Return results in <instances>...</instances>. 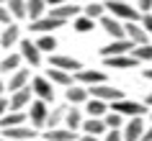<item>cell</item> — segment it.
I'll return each mask as SVG.
<instances>
[{"mask_svg": "<svg viewBox=\"0 0 152 141\" xmlns=\"http://www.w3.org/2000/svg\"><path fill=\"white\" fill-rule=\"evenodd\" d=\"M106 10H108L113 18L124 21V23H132V21H142V10L134 8L129 0H106Z\"/></svg>", "mask_w": 152, "mask_h": 141, "instance_id": "1", "label": "cell"}, {"mask_svg": "<svg viewBox=\"0 0 152 141\" xmlns=\"http://www.w3.org/2000/svg\"><path fill=\"white\" fill-rule=\"evenodd\" d=\"M18 51H21V56H23V64H26V67H31V69H39L41 62H44L41 49L36 46V41H31V39H21Z\"/></svg>", "mask_w": 152, "mask_h": 141, "instance_id": "2", "label": "cell"}, {"mask_svg": "<svg viewBox=\"0 0 152 141\" xmlns=\"http://www.w3.org/2000/svg\"><path fill=\"white\" fill-rule=\"evenodd\" d=\"M111 110H116V113H121V116H129V118L150 116V105H147V103H137V100H129V98L111 103Z\"/></svg>", "mask_w": 152, "mask_h": 141, "instance_id": "3", "label": "cell"}, {"mask_svg": "<svg viewBox=\"0 0 152 141\" xmlns=\"http://www.w3.org/2000/svg\"><path fill=\"white\" fill-rule=\"evenodd\" d=\"M49 103H44V100H39V98H34V103L28 105V123L34 126V128H47V118H49Z\"/></svg>", "mask_w": 152, "mask_h": 141, "instance_id": "4", "label": "cell"}, {"mask_svg": "<svg viewBox=\"0 0 152 141\" xmlns=\"http://www.w3.org/2000/svg\"><path fill=\"white\" fill-rule=\"evenodd\" d=\"M31 90H34V95L39 98V100H44V103H54V82L47 77V74H36V77L31 80Z\"/></svg>", "mask_w": 152, "mask_h": 141, "instance_id": "5", "label": "cell"}, {"mask_svg": "<svg viewBox=\"0 0 152 141\" xmlns=\"http://www.w3.org/2000/svg\"><path fill=\"white\" fill-rule=\"evenodd\" d=\"M80 13H83V3H75V0H67L62 5H54V8L47 10V16L59 18V21H75Z\"/></svg>", "mask_w": 152, "mask_h": 141, "instance_id": "6", "label": "cell"}, {"mask_svg": "<svg viewBox=\"0 0 152 141\" xmlns=\"http://www.w3.org/2000/svg\"><path fill=\"white\" fill-rule=\"evenodd\" d=\"M0 133L10 141H31V139L41 136L39 128H34L31 123H21V126H13V128H0Z\"/></svg>", "mask_w": 152, "mask_h": 141, "instance_id": "7", "label": "cell"}, {"mask_svg": "<svg viewBox=\"0 0 152 141\" xmlns=\"http://www.w3.org/2000/svg\"><path fill=\"white\" fill-rule=\"evenodd\" d=\"M98 26H101V31H103L106 36H111V39H126V23L119 21V18H113L111 13H106V16L98 21Z\"/></svg>", "mask_w": 152, "mask_h": 141, "instance_id": "8", "label": "cell"}, {"mask_svg": "<svg viewBox=\"0 0 152 141\" xmlns=\"http://www.w3.org/2000/svg\"><path fill=\"white\" fill-rule=\"evenodd\" d=\"M88 90H90V98H98V100H106V103H116V100H124V98H126L124 90L108 85V82H103V85H93V87H88Z\"/></svg>", "mask_w": 152, "mask_h": 141, "instance_id": "9", "label": "cell"}, {"mask_svg": "<svg viewBox=\"0 0 152 141\" xmlns=\"http://www.w3.org/2000/svg\"><path fill=\"white\" fill-rule=\"evenodd\" d=\"M21 44V28H18V23L13 21V23L3 26L0 28V49L3 51H13V46H18Z\"/></svg>", "mask_w": 152, "mask_h": 141, "instance_id": "10", "label": "cell"}, {"mask_svg": "<svg viewBox=\"0 0 152 141\" xmlns=\"http://www.w3.org/2000/svg\"><path fill=\"white\" fill-rule=\"evenodd\" d=\"M34 90L31 85L28 87H21V90H16V93H8V105L10 110H28V105L34 103Z\"/></svg>", "mask_w": 152, "mask_h": 141, "instance_id": "11", "label": "cell"}, {"mask_svg": "<svg viewBox=\"0 0 152 141\" xmlns=\"http://www.w3.org/2000/svg\"><path fill=\"white\" fill-rule=\"evenodd\" d=\"M31 67H21V69H16L13 74H8V80H5V93H16V90H21V87H28L31 85Z\"/></svg>", "mask_w": 152, "mask_h": 141, "instance_id": "12", "label": "cell"}, {"mask_svg": "<svg viewBox=\"0 0 152 141\" xmlns=\"http://www.w3.org/2000/svg\"><path fill=\"white\" fill-rule=\"evenodd\" d=\"M134 51V41L129 39H111L106 46H101V56H119V54H132Z\"/></svg>", "mask_w": 152, "mask_h": 141, "instance_id": "13", "label": "cell"}, {"mask_svg": "<svg viewBox=\"0 0 152 141\" xmlns=\"http://www.w3.org/2000/svg\"><path fill=\"white\" fill-rule=\"evenodd\" d=\"M121 131H124V141H142L144 131H147V126H144V116L129 118Z\"/></svg>", "mask_w": 152, "mask_h": 141, "instance_id": "14", "label": "cell"}, {"mask_svg": "<svg viewBox=\"0 0 152 141\" xmlns=\"http://www.w3.org/2000/svg\"><path fill=\"white\" fill-rule=\"evenodd\" d=\"M64 100H67V105H85L90 100V90L80 82H75V85L64 87Z\"/></svg>", "mask_w": 152, "mask_h": 141, "instance_id": "15", "label": "cell"}, {"mask_svg": "<svg viewBox=\"0 0 152 141\" xmlns=\"http://www.w3.org/2000/svg\"><path fill=\"white\" fill-rule=\"evenodd\" d=\"M106 80H108V74L101 72V69H88V67H83L80 72H75V82H80V85H85V87L103 85Z\"/></svg>", "mask_w": 152, "mask_h": 141, "instance_id": "16", "label": "cell"}, {"mask_svg": "<svg viewBox=\"0 0 152 141\" xmlns=\"http://www.w3.org/2000/svg\"><path fill=\"white\" fill-rule=\"evenodd\" d=\"M139 59L134 54H119V56H103V67L106 69H134Z\"/></svg>", "mask_w": 152, "mask_h": 141, "instance_id": "17", "label": "cell"}, {"mask_svg": "<svg viewBox=\"0 0 152 141\" xmlns=\"http://www.w3.org/2000/svg\"><path fill=\"white\" fill-rule=\"evenodd\" d=\"M49 67H57V69H64V72H80L83 64L80 59H75V56H67V54H49Z\"/></svg>", "mask_w": 152, "mask_h": 141, "instance_id": "18", "label": "cell"}, {"mask_svg": "<svg viewBox=\"0 0 152 141\" xmlns=\"http://www.w3.org/2000/svg\"><path fill=\"white\" fill-rule=\"evenodd\" d=\"M64 23H67V21L44 16V18H39V21H31V31H34V33H54V31H59Z\"/></svg>", "mask_w": 152, "mask_h": 141, "instance_id": "19", "label": "cell"}, {"mask_svg": "<svg viewBox=\"0 0 152 141\" xmlns=\"http://www.w3.org/2000/svg\"><path fill=\"white\" fill-rule=\"evenodd\" d=\"M41 139L44 141H77L80 139V133L72 131V128H67V126H59V128H47V131L41 133Z\"/></svg>", "mask_w": 152, "mask_h": 141, "instance_id": "20", "label": "cell"}, {"mask_svg": "<svg viewBox=\"0 0 152 141\" xmlns=\"http://www.w3.org/2000/svg\"><path fill=\"white\" fill-rule=\"evenodd\" d=\"M126 39L134 41V46H142V44H150L152 36L144 31V26L139 21H132V23H126Z\"/></svg>", "mask_w": 152, "mask_h": 141, "instance_id": "21", "label": "cell"}, {"mask_svg": "<svg viewBox=\"0 0 152 141\" xmlns=\"http://www.w3.org/2000/svg\"><path fill=\"white\" fill-rule=\"evenodd\" d=\"M23 67V56L21 51H5V56L0 59V74H13L16 69Z\"/></svg>", "mask_w": 152, "mask_h": 141, "instance_id": "22", "label": "cell"}, {"mask_svg": "<svg viewBox=\"0 0 152 141\" xmlns=\"http://www.w3.org/2000/svg\"><path fill=\"white\" fill-rule=\"evenodd\" d=\"M47 77L54 82V87H70V85H75V72H64V69H57V67H49Z\"/></svg>", "mask_w": 152, "mask_h": 141, "instance_id": "23", "label": "cell"}, {"mask_svg": "<svg viewBox=\"0 0 152 141\" xmlns=\"http://www.w3.org/2000/svg\"><path fill=\"white\" fill-rule=\"evenodd\" d=\"M21 123H28V113L26 110H8L0 118V128H13V126H21Z\"/></svg>", "mask_w": 152, "mask_h": 141, "instance_id": "24", "label": "cell"}, {"mask_svg": "<svg viewBox=\"0 0 152 141\" xmlns=\"http://www.w3.org/2000/svg\"><path fill=\"white\" fill-rule=\"evenodd\" d=\"M85 110H80L77 105H70L67 110V118H64V126L72 128V131H83V123H85V116H83Z\"/></svg>", "mask_w": 152, "mask_h": 141, "instance_id": "25", "label": "cell"}, {"mask_svg": "<svg viewBox=\"0 0 152 141\" xmlns=\"http://www.w3.org/2000/svg\"><path fill=\"white\" fill-rule=\"evenodd\" d=\"M106 131H108V126H106L103 118L88 116V118H85V123H83V133H93V136H101V139H103Z\"/></svg>", "mask_w": 152, "mask_h": 141, "instance_id": "26", "label": "cell"}, {"mask_svg": "<svg viewBox=\"0 0 152 141\" xmlns=\"http://www.w3.org/2000/svg\"><path fill=\"white\" fill-rule=\"evenodd\" d=\"M108 110H111V103L98 100V98H90V100L85 103V113H88V116H93V118H103Z\"/></svg>", "mask_w": 152, "mask_h": 141, "instance_id": "27", "label": "cell"}, {"mask_svg": "<svg viewBox=\"0 0 152 141\" xmlns=\"http://www.w3.org/2000/svg\"><path fill=\"white\" fill-rule=\"evenodd\" d=\"M26 10H28V23H31V21H39L47 16L49 5L47 0H26Z\"/></svg>", "mask_w": 152, "mask_h": 141, "instance_id": "28", "label": "cell"}, {"mask_svg": "<svg viewBox=\"0 0 152 141\" xmlns=\"http://www.w3.org/2000/svg\"><path fill=\"white\" fill-rule=\"evenodd\" d=\"M67 110L70 105H57V108L49 110V118H47V128H59L64 123V118H67Z\"/></svg>", "mask_w": 152, "mask_h": 141, "instance_id": "29", "label": "cell"}, {"mask_svg": "<svg viewBox=\"0 0 152 141\" xmlns=\"http://www.w3.org/2000/svg\"><path fill=\"white\" fill-rule=\"evenodd\" d=\"M96 18H90V16H85V13H80V16L72 21V31H77V33H88V31H93L96 28Z\"/></svg>", "mask_w": 152, "mask_h": 141, "instance_id": "30", "label": "cell"}, {"mask_svg": "<svg viewBox=\"0 0 152 141\" xmlns=\"http://www.w3.org/2000/svg\"><path fill=\"white\" fill-rule=\"evenodd\" d=\"M10 10L13 21H28V10H26V0H8L5 3Z\"/></svg>", "mask_w": 152, "mask_h": 141, "instance_id": "31", "label": "cell"}, {"mask_svg": "<svg viewBox=\"0 0 152 141\" xmlns=\"http://www.w3.org/2000/svg\"><path fill=\"white\" fill-rule=\"evenodd\" d=\"M36 46L41 49V54H44V51L54 54V51H57V39H54V33H39V39H36Z\"/></svg>", "mask_w": 152, "mask_h": 141, "instance_id": "32", "label": "cell"}, {"mask_svg": "<svg viewBox=\"0 0 152 141\" xmlns=\"http://www.w3.org/2000/svg\"><path fill=\"white\" fill-rule=\"evenodd\" d=\"M83 13L90 16V18H96V21H101L108 10H106V3H85V5H83Z\"/></svg>", "mask_w": 152, "mask_h": 141, "instance_id": "33", "label": "cell"}, {"mask_svg": "<svg viewBox=\"0 0 152 141\" xmlns=\"http://www.w3.org/2000/svg\"><path fill=\"white\" fill-rule=\"evenodd\" d=\"M103 121H106L108 128H124V116L116 113V110H108V113L103 116Z\"/></svg>", "mask_w": 152, "mask_h": 141, "instance_id": "34", "label": "cell"}, {"mask_svg": "<svg viewBox=\"0 0 152 141\" xmlns=\"http://www.w3.org/2000/svg\"><path fill=\"white\" fill-rule=\"evenodd\" d=\"M132 54H134L139 62H152V41L150 44H142V46H134Z\"/></svg>", "mask_w": 152, "mask_h": 141, "instance_id": "35", "label": "cell"}, {"mask_svg": "<svg viewBox=\"0 0 152 141\" xmlns=\"http://www.w3.org/2000/svg\"><path fill=\"white\" fill-rule=\"evenodd\" d=\"M101 141H124V131H121V128H108Z\"/></svg>", "mask_w": 152, "mask_h": 141, "instance_id": "36", "label": "cell"}, {"mask_svg": "<svg viewBox=\"0 0 152 141\" xmlns=\"http://www.w3.org/2000/svg\"><path fill=\"white\" fill-rule=\"evenodd\" d=\"M8 23H13V16H10L8 5H5V3H0V28H3V26H8Z\"/></svg>", "mask_w": 152, "mask_h": 141, "instance_id": "37", "label": "cell"}, {"mask_svg": "<svg viewBox=\"0 0 152 141\" xmlns=\"http://www.w3.org/2000/svg\"><path fill=\"white\" fill-rule=\"evenodd\" d=\"M139 23H142V26H144V31L152 36V13H142V21H139Z\"/></svg>", "mask_w": 152, "mask_h": 141, "instance_id": "38", "label": "cell"}, {"mask_svg": "<svg viewBox=\"0 0 152 141\" xmlns=\"http://www.w3.org/2000/svg\"><path fill=\"white\" fill-rule=\"evenodd\" d=\"M137 8L142 13H152V0H137Z\"/></svg>", "mask_w": 152, "mask_h": 141, "instance_id": "39", "label": "cell"}, {"mask_svg": "<svg viewBox=\"0 0 152 141\" xmlns=\"http://www.w3.org/2000/svg\"><path fill=\"white\" fill-rule=\"evenodd\" d=\"M8 110H10V105H8V95H0V118L5 116Z\"/></svg>", "mask_w": 152, "mask_h": 141, "instance_id": "40", "label": "cell"}, {"mask_svg": "<svg viewBox=\"0 0 152 141\" xmlns=\"http://www.w3.org/2000/svg\"><path fill=\"white\" fill-rule=\"evenodd\" d=\"M77 141H101V136H93V133H80Z\"/></svg>", "mask_w": 152, "mask_h": 141, "instance_id": "41", "label": "cell"}, {"mask_svg": "<svg viewBox=\"0 0 152 141\" xmlns=\"http://www.w3.org/2000/svg\"><path fill=\"white\" fill-rule=\"evenodd\" d=\"M142 77H144V80H150V82H152V67H147V69H142Z\"/></svg>", "mask_w": 152, "mask_h": 141, "instance_id": "42", "label": "cell"}, {"mask_svg": "<svg viewBox=\"0 0 152 141\" xmlns=\"http://www.w3.org/2000/svg\"><path fill=\"white\" fill-rule=\"evenodd\" d=\"M62 3H67V0H47L49 8H54V5H62Z\"/></svg>", "mask_w": 152, "mask_h": 141, "instance_id": "43", "label": "cell"}, {"mask_svg": "<svg viewBox=\"0 0 152 141\" xmlns=\"http://www.w3.org/2000/svg\"><path fill=\"white\" fill-rule=\"evenodd\" d=\"M142 141H152V126L144 131V136H142Z\"/></svg>", "mask_w": 152, "mask_h": 141, "instance_id": "44", "label": "cell"}, {"mask_svg": "<svg viewBox=\"0 0 152 141\" xmlns=\"http://www.w3.org/2000/svg\"><path fill=\"white\" fill-rule=\"evenodd\" d=\"M5 90H8V87H5V80H3V74H0V95L5 93Z\"/></svg>", "mask_w": 152, "mask_h": 141, "instance_id": "45", "label": "cell"}, {"mask_svg": "<svg viewBox=\"0 0 152 141\" xmlns=\"http://www.w3.org/2000/svg\"><path fill=\"white\" fill-rule=\"evenodd\" d=\"M75 3H83L85 5V3H106V0H75Z\"/></svg>", "mask_w": 152, "mask_h": 141, "instance_id": "46", "label": "cell"}, {"mask_svg": "<svg viewBox=\"0 0 152 141\" xmlns=\"http://www.w3.org/2000/svg\"><path fill=\"white\" fill-rule=\"evenodd\" d=\"M144 103H147V105L152 108V93H147V98H144Z\"/></svg>", "mask_w": 152, "mask_h": 141, "instance_id": "47", "label": "cell"}, {"mask_svg": "<svg viewBox=\"0 0 152 141\" xmlns=\"http://www.w3.org/2000/svg\"><path fill=\"white\" fill-rule=\"evenodd\" d=\"M0 141H10V139H5V136H3V133H0Z\"/></svg>", "mask_w": 152, "mask_h": 141, "instance_id": "48", "label": "cell"}, {"mask_svg": "<svg viewBox=\"0 0 152 141\" xmlns=\"http://www.w3.org/2000/svg\"><path fill=\"white\" fill-rule=\"evenodd\" d=\"M150 121H152V108H150Z\"/></svg>", "mask_w": 152, "mask_h": 141, "instance_id": "49", "label": "cell"}, {"mask_svg": "<svg viewBox=\"0 0 152 141\" xmlns=\"http://www.w3.org/2000/svg\"><path fill=\"white\" fill-rule=\"evenodd\" d=\"M31 141H44V139H31Z\"/></svg>", "mask_w": 152, "mask_h": 141, "instance_id": "50", "label": "cell"}, {"mask_svg": "<svg viewBox=\"0 0 152 141\" xmlns=\"http://www.w3.org/2000/svg\"><path fill=\"white\" fill-rule=\"evenodd\" d=\"M0 3H8V0H0Z\"/></svg>", "mask_w": 152, "mask_h": 141, "instance_id": "51", "label": "cell"}, {"mask_svg": "<svg viewBox=\"0 0 152 141\" xmlns=\"http://www.w3.org/2000/svg\"><path fill=\"white\" fill-rule=\"evenodd\" d=\"M0 51H3V49H0ZM0 59H3V56H0Z\"/></svg>", "mask_w": 152, "mask_h": 141, "instance_id": "52", "label": "cell"}, {"mask_svg": "<svg viewBox=\"0 0 152 141\" xmlns=\"http://www.w3.org/2000/svg\"><path fill=\"white\" fill-rule=\"evenodd\" d=\"M129 3H132V0H129Z\"/></svg>", "mask_w": 152, "mask_h": 141, "instance_id": "53", "label": "cell"}]
</instances>
